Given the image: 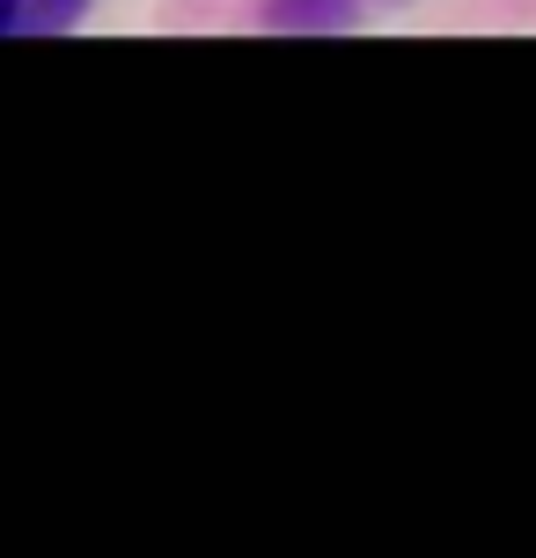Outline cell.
Instances as JSON below:
<instances>
[{
    "mask_svg": "<svg viewBox=\"0 0 536 558\" xmlns=\"http://www.w3.org/2000/svg\"><path fill=\"white\" fill-rule=\"evenodd\" d=\"M265 23L272 29H345L353 23V0H272Z\"/></svg>",
    "mask_w": 536,
    "mask_h": 558,
    "instance_id": "1",
    "label": "cell"
},
{
    "mask_svg": "<svg viewBox=\"0 0 536 558\" xmlns=\"http://www.w3.org/2000/svg\"><path fill=\"white\" fill-rule=\"evenodd\" d=\"M96 8V0H23V29L29 37H59V29H74Z\"/></svg>",
    "mask_w": 536,
    "mask_h": 558,
    "instance_id": "2",
    "label": "cell"
},
{
    "mask_svg": "<svg viewBox=\"0 0 536 558\" xmlns=\"http://www.w3.org/2000/svg\"><path fill=\"white\" fill-rule=\"evenodd\" d=\"M23 29V0H0V37H15Z\"/></svg>",
    "mask_w": 536,
    "mask_h": 558,
    "instance_id": "3",
    "label": "cell"
}]
</instances>
